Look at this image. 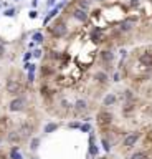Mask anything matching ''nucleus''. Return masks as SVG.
I'll return each mask as SVG.
<instances>
[{
    "label": "nucleus",
    "mask_w": 152,
    "mask_h": 159,
    "mask_svg": "<svg viewBox=\"0 0 152 159\" xmlns=\"http://www.w3.org/2000/svg\"><path fill=\"white\" fill-rule=\"evenodd\" d=\"M48 30H50V33H51L53 36H55V38H63V36H65L66 33H68L66 23H65V22H61V20H58L56 23H53V25H51L50 28H48Z\"/></svg>",
    "instance_id": "f257e3e1"
},
{
    "label": "nucleus",
    "mask_w": 152,
    "mask_h": 159,
    "mask_svg": "<svg viewBox=\"0 0 152 159\" xmlns=\"http://www.w3.org/2000/svg\"><path fill=\"white\" fill-rule=\"evenodd\" d=\"M112 123V114L109 111H99L98 113V124L101 129L109 128V124Z\"/></svg>",
    "instance_id": "f03ea898"
},
{
    "label": "nucleus",
    "mask_w": 152,
    "mask_h": 159,
    "mask_svg": "<svg viewBox=\"0 0 152 159\" xmlns=\"http://www.w3.org/2000/svg\"><path fill=\"white\" fill-rule=\"evenodd\" d=\"M25 106V99L23 98H15V99H12L10 104H8V109H10L12 113H17V111H22Z\"/></svg>",
    "instance_id": "7ed1b4c3"
},
{
    "label": "nucleus",
    "mask_w": 152,
    "mask_h": 159,
    "mask_svg": "<svg viewBox=\"0 0 152 159\" xmlns=\"http://www.w3.org/2000/svg\"><path fill=\"white\" fill-rule=\"evenodd\" d=\"M20 90H22V86L18 81H15V80H8L7 81V91L10 93V95H18Z\"/></svg>",
    "instance_id": "20e7f679"
},
{
    "label": "nucleus",
    "mask_w": 152,
    "mask_h": 159,
    "mask_svg": "<svg viewBox=\"0 0 152 159\" xmlns=\"http://www.w3.org/2000/svg\"><path fill=\"white\" fill-rule=\"evenodd\" d=\"M73 17H75L78 22H81V23H84V22H88V18H89V15H88L86 10H83V8H76L75 12H73Z\"/></svg>",
    "instance_id": "39448f33"
},
{
    "label": "nucleus",
    "mask_w": 152,
    "mask_h": 159,
    "mask_svg": "<svg viewBox=\"0 0 152 159\" xmlns=\"http://www.w3.org/2000/svg\"><path fill=\"white\" fill-rule=\"evenodd\" d=\"M137 141H139V134H137V133H131L129 136H126V139H124V148L131 149Z\"/></svg>",
    "instance_id": "423d86ee"
},
{
    "label": "nucleus",
    "mask_w": 152,
    "mask_h": 159,
    "mask_svg": "<svg viewBox=\"0 0 152 159\" xmlns=\"http://www.w3.org/2000/svg\"><path fill=\"white\" fill-rule=\"evenodd\" d=\"M141 63L142 65H146V67H152V53H144L141 55Z\"/></svg>",
    "instance_id": "0eeeda50"
},
{
    "label": "nucleus",
    "mask_w": 152,
    "mask_h": 159,
    "mask_svg": "<svg viewBox=\"0 0 152 159\" xmlns=\"http://www.w3.org/2000/svg\"><path fill=\"white\" fill-rule=\"evenodd\" d=\"M86 101L84 99H78V101L75 103V109H76V113H83V111H86Z\"/></svg>",
    "instance_id": "6e6552de"
},
{
    "label": "nucleus",
    "mask_w": 152,
    "mask_h": 159,
    "mask_svg": "<svg viewBox=\"0 0 152 159\" xmlns=\"http://www.w3.org/2000/svg\"><path fill=\"white\" fill-rule=\"evenodd\" d=\"M116 103V95H112V93H109V95H106V98H104V101H102V104L104 106H112Z\"/></svg>",
    "instance_id": "1a4fd4ad"
},
{
    "label": "nucleus",
    "mask_w": 152,
    "mask_h": 159,
    "mask_svg": "<svg viewBox=\"0 0 152 159\" xmlns=\"http://www.w3.org/2000/svg\"><path fill=\"white\" fill-rule=\"evenodd\" d=\"M112 58H114V55H112L109 50H102L101 51V60H102V62L109 63V62H112Z\"/></svg>",
    "instance_id": "9d476101"
},
{
    "label": "nucleus",
    "mask_w": 152,
    "mask_h": 159,
    "mask_svg": "<svg viewBox=\"0 0 152 159\" xmlns=\"http://www.w3.org/2000/svg\"><path fill=\"white\" fill-rule=\"evenodd\" d=\"M58 129V124L56 123H48L45 126V133H53V131H56Z\"/></svg>",
    "instance_id": "9b49d317"
},
{
    "label": "nucleus",
    "mask_w": 152,
    "mask_h": 159,
    "mask_svg": "<svg viewBox=\"0 0 152 159\" xmlns=\"http://www.w3.org/2000/svg\"><path fill=\"white\" fill-rule=\"evenodd\" d=\"M96 80L99 83H107V75L106 73H102V71H99V73H96Z\"/></svg>",
    "instance_id": "f8f14e48"
},
{
    "label": "nucleus",
    "mask_w": 152,
    "mask_h": 159,
    "mask_svg": "<svg viewBox=\"0 0 152 159\" xmlns=\"http://www.w3.org/2000/svg\"><path fill=\"white\" fill-rule=\"evenodd\" d=\"M132 28V20H127V22H122L121 23V30L122 32H127Z\"/></svg>",
    "instance_id": "ddd939ff"
},
{
    "label": "nucleus",
    "mask_w": 152,
    "mask_h": 159,
    "mask_svg": "<svg viewBox=\"0 0 152 159\" xmlns=\"http://www.w3.org/2000/svg\"><path fill=\"white\" fill-rule=\"evenodd\" d=\"M10 156H12V159H22V154L18 153V148H12Z\"/></svg>",
    "instance_id": "4468645a"
},
{
    "label": "nucleus",
    "mask_w": 152,
    "mask_h": 159,
    "mask_svg": "<svg viewBox=\"0 0 152 159\" xmlns=\"http://www.w3.org/2000/svg\"><path fill=\"white\" fill-rule=\"evenodd\" d=\"M38 144H40V139H38V138H33L30 141V149H31V151H35V149L38 148Z\"/></svg>",
    "instance_id": "2eb2a0df"
},
{
    "label": "nucleus",
    "mask_w": 152,
    "mask_h": 159,
    "mask_svg": "<svg viewBox=\"0 0 152 159\" xmlns=\"http://www.w3.org/2000/svg\"><path fill=\"white\" fill-rule=\"evenodd\" d=\"M78 4H79V8L86 10L88 7H89V0H78Z\"/></svg>",
    "instance_id": "dca6fc26"
},
{
    "label": "nucleus",
    "mask_w": 152,
    "mask_h": 159,
    "mask_svg": "<svg viewBox=\"0 0 152 159\" xmlns=\"http://www.w3.org/2000/svg\"><path fill=\"white\" fill-rule=\"evenodd\" d=\"M89 154H91V156H96V154H98V146L94 143L89 144Z\"/></svg>",
    "instance_id": "f3484780"
},
{
    "label": "nucleus",
    "mask_w": 152,
    "mask_h": 159,
    "mask_svg": "<svg viewBox=\"0 0 152 159\" xmlns=\"http://www.w3.org/2000/svg\"><path fill=\"white\" fill-rule=\"evenodd\" d=\"M33 41H35V43H41V41H43V35H41L40 32L33 35Z\"/></svg>",
    "instance_id": "a211bd4d"
},
{
    "label": "nucleus",
    "mask_w": 152,
    "mask_h": 159,
    "mask_svg": "<svg viewBox=\"0 0 152 159\" xmlns=\"http://www.w3.org/2000/svg\"><path fill=\"white\" fill-rule=\"evenodd\" d=\"M30 131H31L30 126H22V136H28V134H30Z\"/></svg>",
    "instance_id": "6ab92c4d"
},
{
    "label": "nucleus",
    "mask_w": 152,
    "mask_h": 159,
    "mask_svg": "<svg viewBox=\"0 0 152 159\" xmlns=\"http://www.w3.org/2000/svg\"><path fill=\"white\" fill-rule=\"evenodd\" d=\"M101 143H102V148L106 149V151H109V149H111V144H109V141H107L106 138H102V139H101Z\"/></svg>",
    "instance_id": "aec40b11"
},
{
    "label": "nucleus",
    "mask_w": 152,
    "mask_h": 159,
    "mask_svg": "<svg viewBox=\"0 0 152 159\" xmlns=\"http://www.w3.org/2000/svg\"><path fill=\"white\" fill-rule=\"evenodd\" d=\"M131 159H146V154L144 153H136V154H132Z\"/></svg>",
    "instance_id": "412c9836"
},
{
    "label": "nucleus",
    "mask_w": 152,
    "mask_h": 159,
    "mask_svg": "<svg viewBox=\"0 0 152 159\" xmlns=\"http://www.w3.org/2000/svg\"><path fill=\"white\" fill-rule=\"evenodd\" d=\"M3 15L5 17H13L15 15V8H7V10L3 12Z\"/></svg>",
    "instance_id": "4be33fe9"
},
{
    "label": "nucleus",
    "mask_w": 152,
    "mask_h": 159,
    "mask_svg": "<svg viewBox=\"0 0 152 159\" xmlns=\"http://www.w3.org/2000/svg\"><path fill=\"white\" fill-rule=\"evenodd\" d=\"M31 53H33V57H35V58H41V53H43V51H41L40 48H36V50L31 51Z\"/></svg>",
    "instance_id": "5701e85b"
},
{
    "label": "nucleus",
    "mask_w": 152,
    "mask_h": 159,
    "mask_svg": "<svg viewBox=\"0 0 152 159\" xmlns=\"http://www.w3.org/2000/svg\"><path fill=\"white\" fill-rule=\"evenodd\" d=\"M56 13H58V8H55V10H51V12H50V13H48V15H46V17H48V18H50V20H51L53 17H56Z\"/></svg>",
    "instance_id": "b1692460"
},
{
    "label": "nucleus",
    "mask_w": 152,
    "mask_h": 159,
    "mask_svg": "<svg viewBox=\"0 0 152 159\" xmlns=\"http://www.w3.org/2000/svg\"><path fill=\"white\" fill-rule=\"evenodd\" d=\"M81 131H84V133L91 131V124H83V126H81Z\"/></svg>",
    "instance_id": "393cba45"
},
{
    "label": "nucleus",
    "mask_w": 152,
    "mask_h": 159,
    "mask_svg": "<svg viewBox=\"0 0 152 159\" xmlns=\"http://www.w3.org/2000/svg\"><path fill=\"white\" fill-rule=\"evenodd\" d=\"M25 68L28 70V71H35V65H31V63H26Z\"/></svg>",
    "instance_id": "a878e982"
},
{
    "label": "nucleus",
    "mask_w": 152,
    "mask_h": 159,
    "mask_svg": "<svg viewBox=\"0 0 152 159\" xmlns=\"http://www.w3.org/2000/svg\"><path fill=\"white\" fill-rule=\"evenodd\" d=\"M36 17H38V12H36V10H31L30 12V18H36Z\"/></svg>",
    "instance_id": "bb28decb"
},
{
    "label": "nucleus",
    "mask_w": 152,
    "mask_h": 159,
    "mask_svg": "<svg viewBox=\"0 0 152 159\" xmlns=\"http://www.w3.org/2000/svg\"><path fill=\"white\" fill-rule=\"evenodd\" d=\"M30 57H33V53H25L23 60H25V62H28V60H30Z\"/></svg>",
    "instance_id": "cd10ccee"
},
{
    "label": "nucleus",
    "mask_w": 152,
    "mask_h": 159,
    "mask_svg": "<svg viewBox=\"0 0 152 159\" xmlns=\"http://www.w3.org/2000/svg\"><path fill=\"white\" fill-rule=\"evenodd\" d=\"M33 78H35V73L30 71V73H28V81H33Z\"/></svg>",
    "instance_id": "c85d7f7f"
},
{
    "label": "nucleus",
    "mask_w": 152,
    "mask_h": 159,
    "mask_svg": "<svg viewBox=\"0 0 152 159\" xmlns=\"http://www.w3.org/2000/svg\"><path fill=\"white\" fill-rule=\"evenodd\" d=\"M3 53H5V46H3V45H0V58L3 57Z\"/></svg>",
    "instance_id": "c756f323"
},
{
    "label": "nucleus",
    "mask_w": 152,
    "mask_h": 159,
    "mask_svg": "<svg viewBox=\"0 0 152 159\" xmlns=\"http://www.w3.org/2000/svg\"><path fill=\"white\" fill-rule=\"evenodd\" d=\"M70 126H71V128H81L83 124H79V123H71Z\"/></svg>",
    "instance_id": "7c9ffc66"
},
{
    "label": "nucleus",
    "mask_w": 152,
    "mask_h": 159,
    "mask_svg": "<svg viewBox=\"0 0 152 159\" xmlns=\"http://www.w3.org/2000/svg\"><path fill=\"white\" fill-rule=\"evenodd\" d=\"M55 2H56V0H48V2H46V5H48V7H53V5H55Z\"/></svg>",
    "instance_id": "2f4dec72"
},
{
    "label": "nucleus",
    "mask_w": 152,
    "mask_h": 159,
    "mask_svg": "<svg viewBox=\"0 0 152 159\" xmlns=\"http://www.w3.org/2000/svg\"><path fill=\"white\" fill-rule=\"evenodd\" d=\"M112 78H114V81H119V73H114V76Z\"/></svg>",
    "instance_id": "473e14b6"
},
{
    "label": "nucleus",
    "mask_w": 152,
    "mask_h": 159,
    "mask_svg": "<svg viewBox=\"0 0 152 159\" xmlns=\"http://www.w3.org/2000/svg\"><path fill=\"white\" fill-rule=\"evenodd\" d=\"M139 4V0H131V5H137Z\"/></svg>",
    "instance_id": "72a5a7b5"
},
{
    "label": "nucleus",
    "mask_w": 152,
    "mask_h": 159,
    "mask_svg": "<svg viewBox=\"0 0 152 159\" xmlns=\"http://www.w3.org/2000/svg\"><path fill=\"white\" fill-rule=\"evenodd\" d=\"M31 5H33V7H36V5H38V0H33V2H31Z\"/></svg>",
    "instance_id": "f704fd0d"
},
{
    "label": "nucleus",
    "mask_w": 152,
    "mask_h": 159,
    "mask_svg": "<svg viewBox=\"0 0 152 159\" xmlns=\"http://www.w3.org/2000/svg\"><path fill=\"white\" fill-rule=\"evenodd\" d=\"M98 2H102V0H98Z\"/></svg>",
    "instance_id": "c9c22d12"
},
{
    "label": "nucleus",
    "mask_w": 152,
    "mask_h": 159,
    "mask_svg": "<svg viewBox=\"0 0 152 159\" xmlns=\"http://www.w3.org/2000/svg\"><path fill=\"white\" fill-rule=\"evenodd\" d=\"M102 159H106V158H102Z\"/></svg>",
    "instance_id": "e433bc0d"
}]
</instances>
